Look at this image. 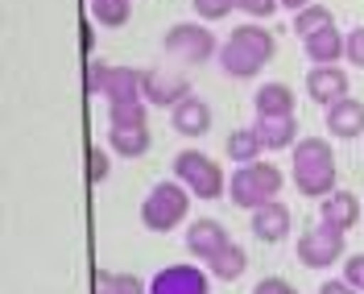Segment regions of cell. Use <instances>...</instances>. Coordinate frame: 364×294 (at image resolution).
<instances>
[{
    "instance_id": "25",
    "label": "cell",
    "mask_w": 364,
    "mask_h": 294,
    "mask_svg": "<svg viewBox=\"0 0 364 294\" xmlns=\"http://www.w3.org/2000/svg\"><path fill=\"white\" fill-rule=\"evenodd\" d=\"M327 25H336V13H331L327 4H311V9L294 13V33L298 38H311V33H318V29H327Z\"/></svg>"
},
{
    "instance_id": "29",
    "label": "cell",
    "mask_w": 364,
    "mask_h": 294,
    "mask_svg": "<svg viewBox=\"0 0 364 294\" xmlns=\"http://www.w3.org/2000/svg\"><path fill=\"white\" fill-rule=\"evenodd\" d=\"M343 63H352L356 70H364V25L348 29V38H343Z\"/></svg>"
},
{
    "instance_id": "27",
    "label": "cell",
    "mask_w": 364,
    "mask_h": 294,
    "mask_svg": "<svg viewBox=\"0 0 364 294\" xmlns=\"http://www.w3.org/2000/svg\"><path fill=\"white\" fill-rule=\"evenodd\" d=\"M195 4V13H199V21H224L228 13H236V0H191Z\"/></svg>"
},
{
    "instance_id": "28",
    "label": "cell",
    "mask_w": 364,
    "mask_h": 294,
    "mask_svg": "<svg viewBox=\"0 0 364 294\" xmlns=\"http://www.w3.org/2000/svg\"><path fill=\"white\" fill-rule=\"evenodd\" d=\"M108 75H112V67H108V63H100V58H87V70H83V88H87V95H104V83H108Z\"/></svg>"
},
{
    "instance_id": "19",
    "label": "cell",
    "mask_w": 364,
    "mask_h": 294,
    "mask_svg": "<svg viewBox=\"0 0 364 294\" xmlns=\"http://www.w3.org/2000/svg\"><path fill=\"white\" fill-rule=\"evenodd\" d=\"M252 129L261 133L265 149H273V154L294 149L298 141H302V137H298V116H269V120H257Z\"/></svg>"
},
{
    "instance_id": "12",
    "label": "cell",
    "mask_w": 364,
    "mask_h": 294,
    "mask_svg": "<svg viewBox=\"0 0 364 294\" xmlns=\"http://www.w3.org/2000/svg\"><path fill=\"white\" fill-rule=\"evenodd\" d=\"M306 95L318 108H336L348 100V70L343 67H311L306 70Z\"/></svg>"
},
{
    "instance_id": "36",
    "label": "cell",
    "mask_w": 364,
    "mask_h": 294,
    "mask_svg": "<svg viewBox=\"0 0 364 294\" xmlns=\"http://www.w3.org/2000/svg\"><path fill=\"white\" fill-rule=\"evenodd\" d=\"M318 0H282V9H290V13H302V9H311Z\"/></svg>"
},
{
    "instance_id": "2",
    "label": "cell",
    "mask_w": 364,
    "mask_h": 294,
    "mask_svg": "<svg viewBox=\"0 0 364 294\" xmlns=\"http://www.w3.org/2000/svg\"><path fill=\"white\" fill-rule=\"evenodd\" d=\"M290 179H294L298 195L318 199V204H323L331 191H340V187H336L340 166H336L331 141H323V137H302L294 149H290Z\"/></svg>"
},
{
    "instance_id": "8",
    "label": "cell",
    "mask_w": 364,
    "mask_h": 294,
    "mask_svg": "<svg viewBox=\"0 0 364 294\" xmlns=\"http://www.w3.org/2000/svg\"><path fill=\"white\" fill-rule=\"evenodd\" d=\"M145 104L149 108H178L186 95H195L191 91V79L182 75V70H161V67H154V70H145Z\"/></svg>"
},
{
    "instance_id": "14",
    "label": "cell",
    "mask_w": 364,
    "mask_h": 294,
    "mask_svg": "<svg viewBox=\"0 0 364 294\" xmlns=\"http://www.w3.org/2000/svg\"><path fill=\"white\" fill-rule=\"evenodd\" d=\"M170 125H174V133L178 137H207L211 133V108H207V100L199 95H186L178 108H170Z\"/></svg>"
},
{
    "instance_id": "31",
    "label": "cell",
    "mask_w": 364,
    "mask_h": 294,
    "mask_svg": "<svg viewBox=\"0 0 364 294\" xmlns=\"http://www.w3.org/2000/svg\"><path fill=\"white\" fill-rule=\"evenodd\" d=\"M236 9L245 17H252V21H269L273 13L282 9V0H236Z\"/></svg>"
},
{
    "instance_id": "34",
    "label": "cell",
    "mask_w": 364,
    "mask_h": 294,
    "mask_svg": "<svg viewBox=\"0 0 364 294\" xmlns=\"http://www.w3.org/2000/svg\"><path fill=\"white\" fill-rule=\"evenodd\" d=\"M318 294H360L352 282H343V278H327L323 286H318Z\"/></svg>"
},
{
    "instance_id": "18",
    "label": "cell",
    "mask_w": 364,
    "mask_h": 294,
    "mask_svg": "<svg viewBox=\"0 0 364 294\" xmlns=\"http://www.w3.org/2000/svg\"><path fill=\"white\" fill-rule=\"evenodd\" d=\"M145 70L136 67H112L108 83H104V100L108 104H141L145 100Z\"/></svg>"
},
{
    "instance_id": "20",
    "label": "cell",
    "mask_w": 364,
    "mask_h": 294,
    "mask_svg": "<svg viewBox=\"0 0 364 294\" xmlns=\"http://www.w3.org/2000/svg\"><path fill=\"white\" fill-rule=\"evenodd\" d=\"M149 145H154L149 129H108V149H112L116 158H124V162L145 158Z\"/></svg>"
},
{
    "instance_id": "33",
    "label": "cell",
    "mask_w": 364,
    "mask_h": 294,
    "mask_svg": "<svg viewBox=\"0 0 364 294\" xmlns=\"http://www.w3.org/2000/svg\"><path fill=\"white\" fill-rule=\"evenodd\" d=\"M252 294H294V286H290L286 278H277V273H269V278H261V282L252 286Z\"/></svg>"
},
{
    "instance_id": "7",
    "label": "cell",
    "mask_w": 364,
    "mask_h": 294,
    "mask_svg": "<svg viewBox=\"0 0 364 294\" xmlns=\"http://www.w3.org/2000/svg\"><path fill=\"white\" fill-rule=\"evenodd\" d=\"M166 54L178 58V63L199 67V63L220 58V42H215V33L203 21H178L166 29Z\"/></svg>"
},
{
    "instance_id": "4",
    "label": "cell",
    "mask_w": 364,
    "mask_h": 294,
    "mask_svg": "<svg viewBox=\"0 0 364 294\" xmlns=\"http://www.w3.org/2000/svg\"><path fill=\"white\" fill-rule=\"evenodd\" d=\"M191 199H195V195H191L178 179L149 187V195L141 199V228H145V232H158V236L161 232H174V228L186 220Z\"/></svg>"
},
{
    "instance_id": "3",
    "label": "cell",
    "mask_w": 364,
    "mask_h": 294,
    "mask_svg": "<svg viewBox=\"0 0 364 294\" xmlns=\"http://www.w3.org/2000/svg\"><path fill=\"white\" fill-rule=\"evenodd\" d=\"M282 187H286V174L273 162H249L228 174V199L245 211H257V207L273 204L282 195Z\"/></svg>"
},
{
    "instance_id": "9",
    "label": "cell",
    "mask_w": 364,
    "mask_h": 294,
    "mask_svg": "<svg viewBox=\"0 0 364 294\" xmlns=\"http://www.w3.org/2000/svg\"><path fill=\"white\" fill-rule=\"evenodd\" d=\"M211 290V282H207V273L199 266H191V261H178V266H166L149 278V294H207Z\"/></svg>"
},
{
    "instance_id": "1",
    "label": "cell",
    "mask_w": 364,
    "mask_h": 294,
    "mask_svg": "<svg viewBox=\"0 0 364 294\" xmlns=\"http://www.w3.org/2000/svg\"><path fill=\"white\" fill-rule=\"evenodd\" d=\"M273 54H277L273 29H261L257 21H245L228 33V42L220 46L215 63H220V70H224L228 79H257L273 63Z\"/></svg>"
},
{
    "instance_id": "26",
    "label": "cell",
    "mask_w": 364,
    "mask_h": 294,
    "mask_svg": "<svg viewBox=\"0 0 364 294\" xmlns=\"http://www.w3.org/2000/svg\"><path fill=\"white\" fill-rule=\"evenodd\" d=\"M95 294H149V286H145L136 273L100 270V290H95Z\"/></svg>"
},
{
    "instance_id": "22",
    "label": "cell",
    "mask_w": 364,
    "mask_h": 294,
    "mask_svg": "<svg viewBox=\"0 0 364 294\" xmlns=\"http://www.w3.org/2000/svg\"><path fill=\"white\" fill-rule=\"evenodd\" d=\"M245 270H249V253L240 249L236 241H232L224 253H215V257L207 261V273L220 278V282H236V278H245Z\"/></svg>"
},
{
    "instance_id": "32",
    "label": "cell",
    "mask_w": 364,
    "mask_h": 294,
    "mask_svg": "<svg viewBox=\"0 0 364 294\" xmlns=\"http://www.w3.org/2000/svg\"><path fill=\"white\" fill-rule=\"evenodd\" d=\"M343 282H352L364 294V253H348L343 257Z\"/></svg>"
},
{
    "instance_id": "13",
    "label": "cell",
    "mask_w": 364,
    "mask_h": 294,
    "mask_svg": "<svg viewBox=\"0 0 364 294\" xmlns=\"http://www.w3.org/2000/svg\"><path fill=\"white\" fill-rule=\"evenodd\" d=\"M343 29L336 25H327V29H318L311 38H302V54H306V63H315V67H340L343 63Z\"/></svg>"
},
{
    "instance_id": "35",
    "label": "cell",
    "mask_w": 364,
    "mask_h": 294,
    "mask_svg": "<svg viewBox=\"0 0 364 294\" xmlns=\"http://www.w3.org/2000/svg\"><path fill=\"white\" fill-rule=\"evenodd\" d=\"M79 29H83V54L91 58V46H95V29H91V21H83Z\"/></svg>"
},
{
    "instance_id": "10",
    "label": "cell",
    "mask_w": 364,
    "mask_h": 294,
    "mask_svg": "<svg viewBox=\"0 0 364 294\" xmlns=\"http://www.w3.org/2000/svg\"><path fill=\"white\" fill-rule=\"evenodd\" d=\"M186 253L195 257V261H211L215 253H224L232 245V236H228V228L220 220H211V216H199V220H191L186 228Z\"/></svg>"
},
{
    "instance_id": "23",
    "label": "cell",
    "mask_w": 364,
    "mask_h": 294,
    "mask_svg": "<svg viewBox=\"0 0 364 294\" xmlns=\"http://www.w3.org/2000/svg\"><path fill=\"white\" fill-rule=\"evenodd\" d=\"M108 129H149V104H108Z\"/></svg>"
},
{
    "instance_id": "17",
    "label": "cell",
    "mask_w": 364,
    "mask_h": 294,
    "mask_svg": "<svg viewBox=\"0 0 364 294\" xmlns=\"http://www.w3.org/2000/svg\"><path fill=\"white\" fill-rule=\"evenodd\" d=\"M327 133L340 137V141L364 137V104L356 100V95H348V100H340L336 108H327Z\"/></svg>"
},
{
    "instance_id": "16",
    "label": "cell",
    "mask_w": 364,
    "mask_h": 294,
    "mask_svg": "<svg viewBox=\"0 0 364 294\" xmlns=\"http://www.w3.org/2000/svg\"><path fill=\"white\" fill-rule=\"evenodd\" d=\"M298 95L290 83H261L257 95H252V108H257V120H269V116H294Z\"/></svg>"
},
{
    "instance_id": "15",
    "label": "cell",
    "mask_w": 364,
    "mask_h": 294,
    "mask_svg": "<svg viewBox=\"0 0 364 294\" xmlns=\"http://www.w3.org/2000/svg\"><path fill=\"white\" fill-rule=\"evenodd\" d=\"M318 220L331 228H340V232H348V228L360 224V199H356V191H331L323 204H318Z\"/></svg>"
},
{
    "instance_id": "30",
    "label": "cell",
    "mask_w": 364,
    "mask_h": 294,
    "mask_svg": "<svg viewBox=\"0 0 364 294\" xmlns=\"http://www.w3.org/2000/svg\"><path fill=\"white\" fill-rule=\"evenodd\" d=\"M87 179H91V187L108 182V149L104 145H91L87 149Z\"/></svg>"
},
{
    "instance_id": "5",
    "label": "cell",
    "mask_w": 364,
    "mask_h": 294,
    "mask_svg": "<svg viewBox=\"0 0 364 294\" xmlns=\"http://www.w3.org/2000/svg\"><path fill=\"white\" fill-rule=\"evenodd\" d=\"M348 232H340V228L323 224V220H315L311 228H302L298 232V266H306V270H331V266H343V257H348V241H343Z\"/></svg>"
},
{
    "instance_id": "6",
    "label": "cell",
    "mask_w": 364,
    "mask_h": 294,
    "mask_svg": "<svg viewBox=\"0 0 364 294\" xmlns=\"http://www.w3.org/2000/svg\"><path fill=\"white\" fill-rule=\"evenodd\" d=\"M174 179H178L195 199H220L228 191L220 162H211L203 149H182V154H174Z\"/></svg>"
},
{
    "instance_id": "37",
    "label": "cell",
    "mask_w": 364,
    "mask_h": 294,
    "mask_svg": "<svg viewBox=\"0 0 364 294\" xmlns=\"http://www.w3.org/2000/svg\"><path fill=\"white\" fill-rule=\"evenodd\" d=\"M294 294H298V290H294Z\"/></svg>"
},
{
    "instance_id": "24",
    "label": "cell",
    "mask_w": 364,
    "mask_h": 294,
    "mask_svg": "<svg viewBox=\"0 0 364 294\" xmlns=\"http://www.w3.org/2000/svg\"><path fill=\"white\" fill-rule=\"evenodd\" d=\"M91 17L104 29H120L133 17V0H91Z\"/></svg>"
},
{
    "instance_id": "21",
    "label": "cell",
    "mask_w": 364,
    "mask_h": 294,
    "mask_svg": "<svg viewBox=\"0 0 364 294\" xmlns=\"http://www.w3.org/2000/svg\"><path fill=\"white\" fill-rule=\"evenodd\" d=\"M228 149V162H236V166H249V162H261V154H265V141H261V133L257 129H232L224 141Z\"/></svg>"
},
{
    "instance_id": "11",
    "label": "cell",
    "mask_w": 364,
    "mask_h": 294,
    "mask_svg": "<svg viewBox=\"0 0 364 294\" xmlns=\"http://www.w3.org/2000/svg\"><path fill=\"white\" fill-rule=\"evenodd\" d=\"M249 232L261 241V245H282L286 236H290V228H294V211L282 204V199H273V204L257 207V211H249Z\"/></svg>"
}]
</instances>
